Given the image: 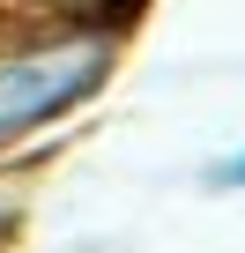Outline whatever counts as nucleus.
I'll use <instances>...</instances> for the list:
<instances>
[{
  "label": "nucleus",
  "mask_w": 245,
  "mask_h": 253,
  "mask_svg": "<svg viewBox=\"0 0 245 253\" xmlns=\"http://www.w3.org/2000/svg\"><path fill=\"white\" fill-rule=\"evenodd\" d=\"M104 60H111V38L104 30H60V38H37L23 52L0 60V149L30 126L60 119L67 104H82L97 82H104Z\"/></svg>",
  "instance_id": "obj_1"
}]
</instances>
